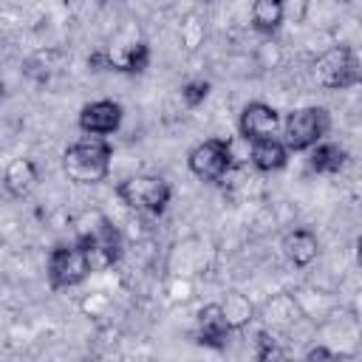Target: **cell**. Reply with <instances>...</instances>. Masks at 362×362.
<instances>
[{
    "mask_svg": "<svg viewBox=\"0 0 362 362\" xmlns=\"http://www.w3.org/2000/svg\"><path fill=\"white\" fill-rule=\"evenodd\" d=\"M187 167H189V173L195 178H201L206 184H221L232 173V167H235L232 141L223 139V136L204 139L201 144H195L187 153Z\"/></svg>",
    "mask_w": 362,
    "mask_h": 362,
    "instance_id": "cell-7",
    "label": "cell"
},
{
    "mask_svg": "<svg viewBox=\"0 0 362 362\" xmlns=\"http://www.w3.org/2000/svg\"><path fill=\"white\" fill-rule=\"evenodd\" d=\"M311 158H308V167L320 175H337L345 164H348V150L337 141H317L311 150Z\"/></svg>",
    "mask_w": 362,
    "mask_h": 362,
    "instance_id": "cell-14",
    "label": "cell"
},
{
    "mask_svg": "<svg viewBox=\"0 0 362 362\" xmlns=\"http://www.w3.org/2000/svg\"><path fill=\"white\" fill-rule=\"evenodd\" d=\"M232 334L235 331L229 328V322H226V317H223V311H221L218 303H206L204 308H198V317H195V339L201 345L221 351V348H226V342H229Z\"/></svg>",
    "mask_w": 362,
    "mask_h": 362,
    "instance_id": "cell-10",
    "label": "cell"
},
{
    "mask_svg": "<svg viewBox=\"0 0 362 362\" xmlns=\"http://www.w3.org/2000/svg\"><path fill=\"white\" fill-rule=\"evenodd\" d=\"M311 74H314V82L328 90H348L362 79L359 57L351 45H331L328 51H322L314 59Z\"/></svg>",
    "mask_w": 362,
    "mask_h": 362,
    "instance_id": "cell-5",
    "label": "cell"
},
{
    "mask_svg": "<svg viewBox=\"0 0 362 362\" xmlns=\"http://www.w3.org/2000/svg\"><path fill=\"white\" fill-rule=\"evenodd\" d=\"M116 198L141 212V215H150V218H161L173 201V187L167 178L161 175H153V173H136V175H127L124 181L116 184Z\"/></svg>",
    "mask_w": 362,
    "mask_h": 362,
    "instance_id": "cell-2",
    "label": "cell"
},
{
    "mask_svg": "<svg viewBox=\"0 0 362 362\" xmlns=\"http://www.w3.org/2000/svg\"><path fill=\"white\" fill-rule=\"evenodd\" d=\"M113 147L105 136H85L65 147L62 170L74 184H102L110 175Z\"/></svg>",
    "mask_w": 362,
    "mask_h": 362,
    "instance_id": "cell-1",
    "label": "cell"
},
{
    "mask_svg": "<svg viewBox=\"0 0 362 362\" xmlns=\"http://www.w3.org/2000/svg\"><path fill=\"white\" fill-rule=\"evenodd\" d=\"M249 161L257 173H277L288 164V147L283 144V139L269 136V139H257L249 141Z\"/></svg>",
    "mask_w": 362,
    "mask_h": 362,
    "instance_id": "cell-12",
    "label": "cell"
},
{
    "mask_svg": "<svg viewBox=\"0 0 362 362\" xmlns=\"http://www.w3.org/2000/svg\"><path fill=\"white\" fill-rule=\"evenodd\" d=\"M218 305H221V311H223V317H226L232 331H240L255 320V303L240 291H226V297Z\"/></svg>",
    "mask_w": 362,
    "mask_h": 362,
    "instance_id": "cell-16",
    "label": "cell"
},
{
    "mask_svg": "<svg viewBox=\"0 0 362 362\" xmlns=\"http://www.w3.org/2000/svg\"><path fill=\"white\" fill-rule=\"evenodd\" d=\"M40 184V167L34 158H11L6 164V173H3V187L11 198H25L34 187Z\"/></svg>",
    "mask_w": 362,
    "mask_h": 362,
    "instance_id": "cell-11",
    "label": "cell"
},
{
    "mask_svg": "<svg viewBox=\"0 0 362 362\" xmlns=\"http://www.w3.org/2000/svg\"><path fill=\"white\" fill-rule=\"evenodd\" d=\"M337 354L331 351V348H325V345H314V348H308L305 351V359L308 362H314V359H334Z\"/></svg>",
    "mask_w": 362,
    "mask_h": 362,
    "instance_id": "cell-21",
    "label": "cell"
},
{
    "mask_svg": "<svg viewBox=\"0 0 362 362\" xmlns=\"http://www.w3.org/2000/svg\"><path fill=\"white\" fill-rule=\"evenodd\" d=\"M255 342H257V351H255L257 359H272V356H277V342H274V337H269V331H260Z\"/></svg>",
    "mask_w": 362,
    "mask_h": 362,
    "instance_id": "cell-20",
    "label": "cell"
},
{
    "mask_svg": "<svg viewBox=\"0 0 362 362\" xmlns=\"http://www.w3.org/2000/svg\"><path fill=\"white\" fill-rule=\"evenodd\" d=\"M283 255H286L297 269H305V266L314 263L317 255H320V238H317V232L308 229V226L291 229V232L283 238Z\"/></svg>",
    "mask_w": 362,
    "mask_h": 362,
    "instance_id": "cell-13",
    "label": "cell"
},
{
    "mask_svg": "<svg viewBox=\"0 0 362 362\" xmlns=\"http://www.w3.org/2000/svg\"><path fill=\"white\" fill-rule=\"evenodd\" d=\"M181 42L195 51L201 42H204V25L195 20V17H187V23H181Z\"/></svg>",
    "mask_w": 362,
    "mask_h": 362,
    "instance_id": "cell-19",
    "label": "cell"
},
{
    "mask_svg": "<svg viewBox=\"0 0 362 362\" xmlns=\"http://www.w3.org/2000/svg\"><path fill=\"white\" fill-rule=\"evenodd\" d=\"M209 90H212V85L206 79H189V82L181 85V99H184L187 107H198V105H204Z\"/></svg>",
    "mask_w": 362,
    "mask_h": 362,
    "instance_id": "cell-18",
    "label": "cell"
},
{
    "mask_svg": "<svg viewBox=\"0 0 362 362\" xmlns=\"http://www.w3.org/2000/svg\"><path fill=\"white\" fill-rule=\"evenodd\" d=\"M0 99H3V79H0Z\"/></svg>",
    "mask_w": 362,
    "mask_h": 362,
    "instance_id": "cell-22",
    "label": "cell"
},
{
    "mask_svg": "<svg viewBox=\"0 0 362 362\" xmlns=\"http://www.w3.org/2000/svg\"><path fill=\"white\" fill-rule=\"evenodd\" d=\"M147 68H150V45L144 40L127 45L119 59L110 57V65H107V71H122V74H144Z\"/></svg>",
    "mask_w": 362,
    "mask_h": 362,
    "instance_id": "cell-17",
    "label": "cell"
},
{
    "mask_svg": "<svg viewBox=\"0 0 362 362\" xmlns=\"http://www.w3.org/2000/svg\"><path fill=\"white\" fill-rule=\"evenodd\" d=\"M280 113H277V107H272L269 102H260V99H255V102H246L243 105V110H240V116H238V133H240V139H246V141H257V139H269V136H274L277 130H280Z\"/></svg>",
    "mask_w": 362,
    "mask_h": 362,
    "instance_id": "cell-9",
    "label": "cell"
},
{
    "mask_svg": "<svg viewBox=\"0 0 362 362\" xmlns=\"http://www.w3.org/2000/svg\"><path fill=\"white\" fill-rule=\"evenodd\" d=\"M45 274H48V286H51L54 291L82 286V283L90 277V260H88V252L82 249V243H79V240L57 243V246L48 252Z\"/></svg>",
    "mask_w": 362,
    "mask_h": 362,
    "instance_id": "cell-6",
    "label": "cell"
},
{
    "mask_svg": "<svg viewBox=\"0 0 362 362\" xmlns=\"http://www.w3.org/2000/svg\"><path fill=\"white\" fill-rule=\"evenodd\" d=\"M122 119H124V110L119 102L113 99H96V102H88L82 105L79 116H76V127L85 133V136H113L119 127H122Z\"/></svg>",
    "mask_w": 362,
    "mask_h": 362,
    "instance_id": "cell-8",
    "label": "cell"
},
{
    "mask_svg": "<svg viewBox=\"0 0 362 362\" xmlns=\"http://www.w3.org/2000/svg\"><path fill=\"white\" fill-rule=\"evenodd\" d=\"M76 240L82 243V249L88 252V260H90V272H102V269H110L122 260V252H124V243H122V232L116 229V223L110 218H105L102 212L93 215V223L90 226H82Z\"/></svg>",
    "mask_w": 362,
    "mask_h": 362,
    "instance_id": "cell-4",
    "label": "cell"
},
{
    "mask_svg": "<svg viewBox=\"0 0 362 362\" xmlns=\"http://www.w3.org/2000/svg\"><path fill=\"white\" fill-rule=\"evenodd\" d=\"M286 17V3L283 0H255L252 3V28L263 37H272Z\"/></svg>",
    "mask_w": 362,
    "mask_h": 362,
    "instance_id": "cell-15",
    "label": "cell"
},
{
    "mask_svg": "<svg viewBox=\"0 0 362 362\" xmlns=\"http://www.w3.org/2000/svg\"><path fill=\"white\" fill-rule=\"evenodd\" d=\"M283 144L288 153H308L317 141H322L331 130V113L322 105H305L291 110L283 122Z\"/></svg>",
    "mask_w": 362,
    "mask_h": 362,
    "instance_id": "cell-3",
    "label": "cell"
}]
</instances>
